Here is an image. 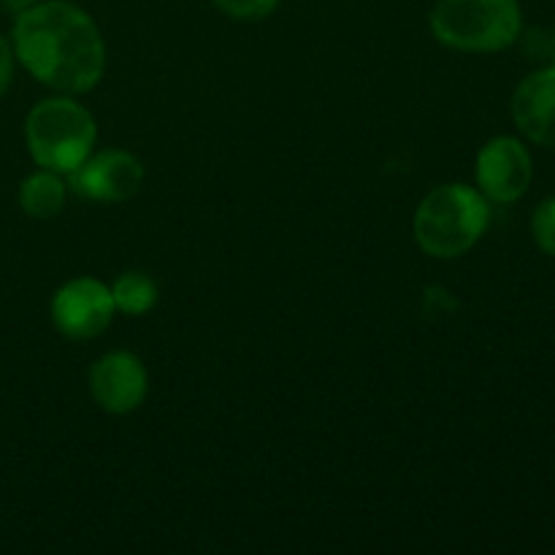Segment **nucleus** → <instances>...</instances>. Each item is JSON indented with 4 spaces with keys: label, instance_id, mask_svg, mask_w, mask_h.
I'll list each match as a JSON object with an SVG mask.
<instances>
[{
    "label": "nucleus",
    "instance_id": "2",
    "mask_svg": "<svg viewBox=\"0 0 555 555\" xmlns=\"http://www.w3.org/2000/svg\"><path fill=\"white\" fill-rule=\"evenodd\" d=\"M491 225V201L477 188L450 182L434 188L417 204L412 231L417 247L439 260L472 253Z\"/></svg>",
    "mask_w": 555,
    "mask_h": 555
},
{
    "label": "nucleus",
    "instance_id": "9",
    "mask_svg": "<svg viewBox=\"0 0 555 555\" xmlns=\"http://www.w3.org/2000/svg\"><path fill=\"white\" fill-rule=\"evenodd\" d=\"M509 112L526 141L555 150V65H540L515 87Z\"/></svg>",
    "mask_w": 555,
    "mask_h": 555
},
{
    "label": "nucleus",
    "instance_id": "7",
    "mask_svg": "<svg viewBox=\"0 0 555 555\" xmlns=\"http://www.w3.org/2000/svg\"><path fill=\"white\" fill-rule=\"evenodd\" d=\"M92 401L112 415H130L139 410L150 390L146 369L139 356L128 350H114L98 358L87 374Z\"/></svg>",
    "mask_w": 555,
    "mask_h": 555
},
{
    "label": "nucleus",
    "instance_id": "13",
    "mask_svg": "<svg viewBox=\"0 0 555 555\" xmlns=\"http://www.w3.org/2000/svg\"><path fill=\"white\" fill-rule=\"evenodd\" d=\"M211 3H215L222 14L231 16V20L258 22L266 20L269 14H274L280 0H211Z\"/></svg>",
    "mask_w": 555,
    "mask_h": 555
},
{
    "label": "nucleus",
    "instance_id": "14",
    "mask_svg": "<svg viewBox=\"0 0 555 555\" xmlns=\"http://www.w3.org/2000/svg\"><path fill=\"white\" fill-rule=\"evenodd\" d=\"M524 38V49L531 60H540V65H555V25L547 30H531L520 33Z\"/></svg>",
    "mask_w": 555,
    "mask_h": 555
},
{
    "label": "nucleus",
    "instance_id": "11",
    "mask_svg": "<svg viewBox=\"0 0 555 555\" xmlns=\"http://www.w3.org/2000/svg\"><path fill=\"white\" fill-rule=\"evenodd\" d=\"M108 287H112L117 312L133 314V318L150 312L157 304V296H160L157 282L152 280L150 274H144V271H125V274Z\"/></svg>",
    "mask_w": 555,
    "mask_h": 555
},
{
    "label": "nucleus",
    "instance_id": "5",
    "mask_svg": "<svg viewBox=\"0 0 555 555\" xmlns=\"http://www.w3.org/2000/svg\"><path fill=\"white\" fill-rule=\"evenodd\" d=\"M475 179L477 190L491 204H515L529 193L534 179L529 146L518 135H493L477 152Z\"/></svg>",
    "mask_w": 555,
    "mask_h": 555
},
{
    "label": "nucleus",
    "instance_id": "12",
    "mask_svg": "<svg viewBox=\"0 0 555 555\" xmlns=\"http://www.w3.org/2000/svg\"><path fill=\"white\" fill-rule=\"evenodd\" d=\"M531 236H534L540 253H545L547 258H555V195L542 201L534 209V215H531Z\"/></svg>",
    "mask_w": 555,
    "mask_h": 555
},
{
    "label": "nucleus",
    "instance_id": "3",
    "mask_svg": "<svg viewBox=\"0 0 555 555\" xmlns=\"http://www.w3.org/2000/svg\"><path fill=\"white\" fill-rule=\"evenodd\" d=\"M434 38L459 52H502L520 41V0H437L428 14Z\"/></svg>",
    "mask_w": 555,
    "mask_h": 555
},
{
    "label": "nucleus",
    "instance_id": "10",
    "mask_svg": "<svg viewBox=\"0 0 555 555\" xmlns=\"http://www.w3.org/2000/svg\"><path fill=\"white\" fill-rule=\"evenodd\" d=\"M65 198H68V184L63 182V173L49 171V168L30 173L20 184V206L33 220L57 217L63 211Z\"/></svg>",
    "mask_w": 555,
    "mask_h": 555
},
{
    "label": "nucleus",
    "instance_id": "4",
    "mask_svg": "<svg viewBox=\"0 0 555 555\" xmlns=\"http://www.w3.org/2000/svg\"><path fill=\"white\" fill-rule=\"evenodd\" d=\"M95 119L70 95L47 98L36 103L25 119V141L30 157L41 168L68 177L95 146Z\"/></svg>",
    "mask_w": 555,
    "mask_h": 555
},
{
    "label": "nucleus",
    "instance_id": "1",
    "mask_svg": "<svg viewBox=\"0 0 555 555\" xmlns=\"http://www.w3.org/2000/svg\"><path fill=\"white\" fill-rule=\"evenodd\" d=\"M11 47L27 74L63 95L90 92L106 70V43L95 20L70 0H43L20 9Z\"/></svg>",
    "mask_w": 555,
    "mask_h": 555
},
{
    "label": "nucleus",
    "instance_id": "15",
    "mask_svg": "<svg viewBox=\"0 0 555 555\" xmlns=\"http://www.w3.org/2000/svg\"><path fill=\"white\" fill-rule=\"evenodd\" d=\"M14 47H11L9 38L0 36V98L5 95V90L11 85V76H14Z\"/></svg>",
    "mask_w": 555,
    "mask_h": 555
},
{
    "label": "nucleus",
    "instance_id": "8",
    "mask_svg": "<svg viewBox=\"0 0 555 555\" xmlns=\"http://www.w3.org/2000/svg\"><path fill=\"white\" fill-rule=\"evenodd\" d=\"M144 173V163L133 152L106 150L101 155H90L79 168H74L68 173V188L90 201L117 204L139 193Z\"/></svg>",
    "mask_w": 555,
    "mask_h": 555
},
{
    "label": "nucleus",
    "instance_id": "6",
    "mask_svg": "<svg viewBox=\"0 0 555 555\" xmlns=\"http://www.w3.org/2000/svg\"><path fill=\"white\" fill-rule=\"evenodd\" d=\"M49 312L54 328L68 339H95L112 325L117 307H114L112 287L92 276H79L57 287Z\"/></svg>",
    "mask_w": 555,
    "mask_h": 555
}]
</instances>
